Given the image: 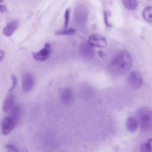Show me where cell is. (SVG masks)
I'll return each mask as SVG.
<instances>
[{
  "instance_id": "1",
  "label": "cell",
  "mask_w": 152,
  "mask_h": 152,
  "mask_svg": "<svg viewBox=\"0 0 152 152\" xmlns=\"http://www.w3.org/2000/svg\"><path fill=\"white\" fill-rule=\"evenodd\" d=\"M132 66L131 54L126 50L117 53L109 65L110 71L115 74H122L128 71Z\"/></svg>"
},
{
  "instance_id": "2",
  "label": "cell",
  "mask_w": 152,
  "mask_h": 152,
  "mask_svg": "<svg viewBox=\"0 0 152 152\" xmlns=\"http://www.w3.org/2000/svg\"><path fill=\"white\" fill-rule=\"evenodd\" d=\"M137 115L141 129L144 131L152 129V108L142 106L138 109Z\"/></svg>"
},
{
  "instance_id": "3",
  "label": "cell",
  "mask_w": 152,
  "mask_h": 152,
  "mask_svg": "<svg viewBox=\"0 0 152 152\" xmlns=\"http://www.w3.org/2000/svg\"><path fill=\"white\" fill-rule=\"evenodd\" d=\"M127 82L131 87L135 89L140 88L143 85L142 77L137 71H133L128 75Z\"/></svg>"
},
{
  "instance_id": "4",
  "label": "cell",
  "mask_w": 152,
  "mask_h": 152,
  "mask_svg": "<svg viewBox=\"0 0 152 152\" xmlns=\"http://www.w3.org/2000/svg\"><path fill=\"white\" fill-rule=\"evenodd\" d=\"M87 43L92 47L97 48H104L107 44L106 38L99 34H91L88 37Z\"/></svg>"
},
{
  "instance_id": "5",
  "label": "cell",
  "mask_w": 152,
  "mask_h": 152,
  "mask_svg": "<svg viewBox=\"0 0 152 152\" xmlns=\"http://www.w3.org/2000/svg\"><path fill=\"white\" fill-rule=\"evenodd\" d=\"M59 97L65 105L71 104L74 100V94L69 87L61 88L59 91Z\"/></svg>"
},
{
  "instance_id": "6",
  "label": "cell",
  "mask_w": 152,
  "mask_h": 152,
  "mask_svg": "<svg viewBox=\"0 0 152 152\" xmlns=\"http://www.w3.org/2000/svg\"><path fill=\"white\" fill-rule=\"evenodd\" d=\"M35 80L34 75L28 72H25L22 75V90L24 92L30 91L33 87Z\"/></svg>"
},
{
  "instance_id": "7",
  "label": "cell",
  "mask_w": 152,
  "mask_h": 152,
  "mask_svg": "<svg viewBox=\"0 0 152 152\" xmlns=\"http://www.w3.org/2000/svg\"><path fill=\"white\" fill-rule=\"evenodd\" d=\"M51 52V46L49 43L45 44L44 48L37 52L32 53L33 58L37 61H45L49 56Z\"/></svg>"
},
{
  "instance_id": "8",
  "label": "cell",
  "mask_w": 152,
  "mask_h": 152,
  "mask_svg": "<svg viewBox=\"0 0 152 152\" xmlns=\"http://www.w3.org/2000/svg\"><path fill=\"white\" fill-rule=\"evenodd\" d=\"M15 124L10 116L4 117L1 121V128L4 135H8L15 126Z\"/></svg>"
},
{
  "instance_id": "9",
  "label": "cell",
  "mask_w": 152,
  "mask_h": 152,
  "mask_svg": "<svg viewBox=\"0 0 152 152\" xmlns=\"http://www.w3.org/2000/svg\"><path fill=\"white\" fill-rule=\"evenodd\" d=\"M79 51L80 55L85 58L90 59L94 55V50L93 47L90 45L87 42H84L80 45Z\"/></svg>"
},
{
  "instance_id": "10",
  "label": "cell",
  "mask_w": 152,
  "mask_h": 152,
  "mask_svg": "<svg viewBox=\"0 0 152 152\" xmlns=\"http://www.w3.org/2000/svg\"><path fill=\"white\" fill-rule=\"evenodd\" d=\"M18 26L19 21L16 20H12L9 22L4 27V28L2 30V33L5 36L10 37L14 33V31L17 29Z\"/></svg>"
},
{
  "instance_id": "11",
  "label": "cell",
  "mask_w": 152,
  "mask_h": 152,
  "mask_svg": "<svg viewBox=\"0 0 152 152\" xmlns=\"http://www.w3.org/2000/svg\"><path fill=\"white\" fill-rule=\"evenodd\" d=\"M21 116V110L19 104H15L13 106L11 109L10 117L15 122V125L18 124L20 122Z\"/></svg>"
},
{
  "instance_id": "12",
  "label": "cell",
  "mask_w": 152,
  "mask_h": 152,
  "mask_svg": "<svg viewBox=\"0 0 152 152\" xmlns=\"http://www.w3.org/2000/svg\"><path fill=\"white\" fill-rule=\"evenodd\" d=\"M87 16V11L83 7H78L75 13V21L78 24H83L86 21Z\"/></svg>"
},
{
  "instance_id": "13",
  "label": "cell",
  "mask_w": 152,
  "mask_h": 152,
  "mask_svg": "<svg viewBox=\"0 0 152 152\" xmlns=\"http://www.w3.org/2000/svg\"><path fill=\"white\" fill-rule=\"evenodd\" d=\"M14 102V96L12 93H8L4 102L3 106H2V110L4 112H7L10 110L12 109L13 107Z\"/></svg>"
},
{
  "instance_id": "14",
  "label": "cell",
  "mask_w": 152,
  "mask_h": 152,
  "mask_svg": "<svg viewBox=\"0 0 152 152\" xmlns=\"http://www.w3.org/2000/svg\"><path fill=\"white\" fill-rule=\"evenodd\" d=\"M138 125V122L137 119L134 116H129L126 121V126L128 131L130 132H134Z\"/></svg>"
},
{
  "instance_id": "15",
  "label": "cell",
  "mask_w": 152,
  "mask_h": 152,
  "mask_svg": "<svg viewBox=\"0 0 152 152\" xmlns=\"http://www.w3.org/2000/svg\"><path fill=\"white\" fill-rule=\"evenodd\" d=\"M124 7L128 10H135L138 7L137 0H122Z\"/></svg>"
},
{
  "instance_id": "16",
  "label": "cell",
  "mask_w": 152,
  "mask_h": 152,
  "mask_svg": "<svg viewBox=\"0 0 152 152\" xmlns=\"http://www.w3.org/2000/svg\"><path fill=\"white\" fill-rule=\"evenodd\" d=\"M142 17L145 21L152 23V6L146 7L142 11Z\"/></svg>"
},
{
  "instance_id": "17",
  "label": "cell",
  "mask_w": 152,
  "mask_h": 152,
  "mask_svg": "<svg viewBox=\"0 0 152 152\" xmlns=\"http://www.w3.org/2000/svg\"><path fill=\"white\" fill-rule=\"evenodd\" d=\"M141 152H152V138H149L146 142L140 145Z\"/></svg>"
},
{
  "instance_id": "18",
  "label": "cell",
  "mask_w": 152,
  "mask_h": 152,
  "mask_svg": "<svg viewBox=\"0 0 152 152\" xmlns=\"http://www.w3.org/2000/svg\"><path fill=\"white\" fill-rule=\"evenodd\" d=\"M76 32V30L74 28H64L63 30H58L55 32V34L61 36V35H66L71 36L75 34Z\"/></svg>"
},
{
  "instance_id": "19",
  "label": "cell",
  "mask_w": 152,
  "mask_h": 152,
  "mask_svg": "<svg viewBox=\"0 0 152 152\" xmlns=\"http://www.w3.org/2000/svg\"><path fill=\"white\" fill-rule=\"evenodd\" d=\"M11 80H12V84H11V87L10 88V89L8 90L9 92L12 91L15 89V88L16 87V86L17 84V77L15 76V74H12L11 75Z\"/></svg>"
},
{
  "instance_id": "20",
  "label": "cell",
  "mask_w": 152,
  "mask_h": 152,
  "mask_svg": "<svg viewBox=\"0 0 152 152\" xmlns=\"http://www.w3.org/2000/svg\"><path fill=\"white\" fill-rule=\"evenodd\" d=\"M5 152H20L18 149L12 144H7L5 145Z\"/></svg>"
},
{
  "instance_id": "21",
  "label": "cell",
  "mask_w": 152,
  "mask_h": 152,
  "mask_svg": "<svg viewBox=\"0 0 152 152\" xmlns=\"http://www.w3.org/2000/svg\"><path fill=\"white\" fill-rule=\"evenodd\" d=\"M69 15H70V11L69 9H67L65 11V14H64V27L65 28L67 27V26L69 24Z\"/></svg>"
},
{
  "instance_id": "22",
  "label": "cell",
  "mask_w": 152,
  "mask_h": 152,
  "mask_svg": "<svg viewBox=\"0 0 152 152\" xmlns=\"http://www.w3.org/2000/svg\"><path fill=\"white\" fill-rule=\"evenodd\" d=\"M0 12L2 13H7L8 12V10L6 7L3 5H0Z\"/></svg>"
},
{
  "instance_id": "23",
  "label": "cell",
  "mask_w": 152,
  "mask_h": 152,
  "mask_svg": "<svg viewBox=\"0 0 152 152\" xmlns=\"http://www.w3.org/2000/svg\"><path fill=\"white\" fill-rule=\"evenodd\" d=\"M5 56V52L2 50H0V61H1Z\"/></svg>"
},
{
  "instance_id": "24",
  "label": "cell",
  "mask_w": 152,
  "mask_h": 152,
  "mask_svg": "<svg viewBox=\"0 0 152 152\" xmlns=\"http://www.w3.org/2000/svg\"><path fill=\"white\" fill-rule=\"evenodd\" d=\"M3 1H4V0H0V2H2Z\"/></svg>"
}]
</instances>
